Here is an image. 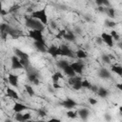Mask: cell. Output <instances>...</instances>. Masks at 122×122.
<instances>
[{"label":"cell","mask_w":122,"mask_h":122,"mask_svg":"<svg viewBox=\"0 0 122 122\" xmlns=\"http://www.w3.org/2000/svg\"><path fill=\"white\" fill-rule=\"evenodd\" d=\"M115 86H116V88H117V89H118L119 91H122V84L118 83V84H116Z\"/></svg>","instance_id":"obj_41"},{"label":"cell","mask_w":122,"mask_h":122,"mask_svg":"<svg viewBox=\"0 0 122 122\" xmlns=\"http://www.w3.org/2000/svg\"><path fill=\"white\" fill-rule=\"evenodd\" d=\"M51 121H60L59 119H56V118H52V119H51Z\"/></svg>","instance_id":"obj_42"},{"label":"cell","mask_w":122,"mask_h":122,"mask_svg":"<svg viewBox=\"0 0 122 122\" xmlns=\"http://www.w3.org/2000/svg\"><path fill=\"white\" fill-rule=\"evenodd\" d=\"M10 67H11L12 70H21V69H24V67H23L20 59L15 54L12 55L11 58H10Z\"/></svg>","instance_id":"obj_10"},{"label":"cell","mask_w":122,"mask_h":122,"mask_svg":"<svg viewBox=\"0 0 122 122\" xmlns=\"http://www.w3.org/2000/svg\"><path fill=\"white\" fill-rule=\"evenodd\" d=\"M25 91L27 92V93L30 96H34L35 95V92H34V90H33V88H32L31 85H29V84L25 85Z\"/></svg>","instance_id":"obj_29"},{"label":"cell","mask_w":122,"mask_h":122,"mask_svg":"<svg viewBox=\"0 0 122 122\" xmlns=\"http://www.w3.org/2000/svg\"><path fill=\"white\" fill-rule=\"evenodd\" d=\"M31 118V114L27 112V113H22V112H17L14 115V119L16 121L19 122H25V121H29Z\"/></svg>","instance_id":"obj_13"},{"label":"cell","mask_w":122,"mask_h":122,"mask_svg":"<svg viewBox=\"0 0 122 122\" xmlns=\"http://www.w3.org/2000/svg\"><path fill=\"white\" fill-rule=\"evenodd\" d=\"M110 34H111V36L112 37L113 40H115V41H119V40H120V35H119V33H118L116 30H112Z\"/></svg>","instance_id":"obj_31"},{"label":"cell","mask_w":122,"mask_h":122,"mask_svg":"<svg viewBox=\"0 0 122 122\" xmlns=\"http://www.w3.org/2000/svg\"><path fill=\"white\" fill-rule=\"evenodd\" d=\"M70 63L67 61V60H65V59H61V60H59V61H57V67L59 68V69H61V70H63L66 66H68Z\"/></svg>","instance_id":"obj_30"},{"label":"cell","mask_w":122,"mask_h":122,"mask_svg":"<svg viewBox=\"0 0 122 122\" xmlns=\"http://www.w3.org/2000/svg\"><path fill=\"white\" fill-rule=\"evenodd\" d=\"M7 12L4 10V9H3V6H2V3H1V1H0V14L1 15H5Z\"/></svg>","instance_id":"obj_39"},{"label":"cell","mask_w":122,"mask_h":122,"mask_svg":"<svg viewBox=\"0 0 122 122\" xmlns=\"http://www.w3.org/2000/svg\"><path fill=\"white\" fill-rule=\"evenodd\" d=\"M19 9V6L18 5H14V6H12L10 9V12H13L14 10H17Z\"/></svg>","instance_id":"obj_38"},{"label":"cell","mask_w":122,"mask_h":122,"mask_svg":"<svg viewBox=\"0 0 122 122\" xmlns=\"http://www.w3.org/2000/svg\"><path fill=\"white\" fill-rule=\"evenodd\" d=\"M37 113H38V115L39 116H46L47 115V111L45 110V109H39L38 111H37Z\"/></svg>","instance_id":"obj_35"},{"label":"cell","mask_w":122,"mask_h":122,"mask_svg":"<svg viewBox=\"0 0 122 122\" xmlns=\"http://www.w3.org/2000/svg\"><path fill=\"white\" fill-rule=\"evenodd\" d=\"M29 109H30V107H28L27 105H25V104H23L21 102H15L13 104V106H12V111L15 113H17V112H25V111H27Z\"/></svg>","instance_id":"obj_12"},{"label":"cell","mask_w":122,"mask_h":122,"mask_svg":"<svg viewBox=\"0 0 122 122\" xmlns=\"http://www.w3.org/2000/svg\"><path fill=\"white\" fill-rule=\"evenodd\" d=\"M100 38H101L102 42H103L104 44H106L108 47H110V48L113 47V39H112V37L111 36V34H110V33H108V32H105V31H104V32H102V33H101Z\"/></svg>","instance_id":"obj_9"},{"label":"cell","mask_w":122,"mask_h":122,"mask_svg":"<svg viewBox=\"0 0 122 122\" xmlns=\"http://www.w3.org/2000/svg\"><path fill=\"white\" fill-rule=\"evenodd\" d=\"M106 23V26L107 27H109V28H113V27H115V22H113V21H106L105 22Z\"/></svg>","instance_id":"obj_36"},{"label":"cell","mask_w":122,"mask_h":122,"mask_svg":"<svg viewBox=\"0 0 122 122\" xmlns=\"http://www.w3.org/2000/svg\"><path fill=\"white\" fill-rule=\"evenodd\" d=\"M47 52L50 53L52 57H57V56H59V49H58V46L51 45V46L48 47Z\"/></svg>","instance_id":"obj_21"},{"label":"cell","mask_w":122,"mask_h":122,"mask_svg":"<svg viewBox=\"0 0 122 122\" xmlns=\"http://www.w3.org/2000/svg\"><path fill=\"white\" fill-rule=\"evenodd\" d=\"M98 76L102 79H109L112 77V71L106 68H101L98 71Z\"/></svg>","instance_id":"obj_16"},{"label":"cell","mask_w":122,"mask_h":122,"mask_svg":"<svg viewBox=\"0 0 122 122\" xmlns=\"http://www.w3.org/2000/svg\"><path fill=\"white\" fill-rule=\"evenodd\" d=\"M64 78V76H63V74L60 72V71H56V72H54L53 74H52V76H51V80H52V82H58L60 79H63Z\"/></svg>","instance_id":"obj_28"},{"label":"cell","mask_w":122,"mask_h":122,"mask_svg":"<svg viewBox=\"0 0 122 122\" xmlns=\"http://www.w3.org/2000/svg\"><path fill=\"white\" fill-rule=\"evenodd\" d=\"M9 24L7 23H1L0 24V37L2 39H6L8 35V29H9Z\"/></svg>","instance_id":"obj_19"},{"label":"cell","mask_w":122,"mask_h":122,"mask_svg":"<svg viewBox=\"0 0 122 122\" xmlns=\"http://www.w3.org/2000/svg\"><path fill=\"white\" fill-rule=\"evenodd\" d=\"M111 71L116 73L119 76H122V67L119 65H112L111 67Z\"/></svg>","instance_id":"obj_26"},{"label":"cell","mask_w":122,"mask_h":122,"mask_svg":"<svg viewBox=\"0 0 122 122\" xmlns=\"http://www.w3.org/2000/svg\"><path fill=\"white\" fill-rule=\"evenodd\" d=\"M59 49V56H65L69 58H75V54L72 51V50L66 44H62L58 46Z\"/></svg>","instance_id":"obj_3"},{"label":"cell","mask_w":122,"mask_h":122,"mask_svg":"<svg viewBox=\"0 0 122 122\" xmlns=\"http://www.w3.org/2000/svg\"><path fill=\"white\" fill-rule=\"evenodd\" d=\"M104 12L112 19L114 18V16H115V10L112 7H105L104 8Z\"/></svg>","instance_id":"obj_25"},{"label":"cell","mask_w":122,"mask_h":122,"mask_svg":"<svg viewBox=\"0 0 122 122\" xmlns=\"http://www.w3.org/2000/svg\"><path fill=\"white\" fill-rule=\"evenodd\" d=\"M97 7H111V3L109 0H94Z\"/></svg>","instance_id":"obj_27"},{"label":"cell","mask_w":122,"mask_h":122,"mask_svg":"<svg viewBox=\"0 0 122 122\" xmlns=\"http://www.w3.org/2000/svg\"><path fill=\"white\" fill-rule=\"evenodd\" d=\"M65 31H66V30H59V32L56 34V37H57V38H63V35H64Z\"/></svg>","instance_id":"obj_37"},{"label":"cell","mask_w":122,"mask_h":122,"mask_svg":"<svg viewBox=\"0 0 122 122\" xmlns=\"http://www.w3.org/2000/svg\"><path fill=\"white\" fill-rule=\"evenodd\" d=\"M1 105H2V103H1V98H0V108H1Z\"/></svg>","instance_id":"obj_43"},{"label":"cell","mask_w":122,"mask_h":122,"mask_svg":"<svg viewBox=\"0 0 122 122\" xmlns=\"http://www.w3.org/2000/svg\"><path fill=\"white\" fill-rule=\"evenodd\" d=\"M96 93L98 94L99 97H101V98H106V97L109 95V91H108L107 89L103 88V87H100V88L97 89Z\"/></svg>","instance_id":"obj_24"},{"label":"cell","mask_w":122,"mask_h":122,"mask_svg":"<svg viewBox=\"0 0 122 122\" xmlns=\"http://www.w3.org/2000/svg\"><path fill=\"white\" fill-rule=\"evenodd\" d=\"M30 15L35 19H38L44 26L49 25V16L47 13V8L46 7H43L40 10H36L31 11Z\"/></svg>","instance_id":"obj_1"},{"label":"cell","mask_w":122,"mask_h":122,"mask_svg":"<svg viewBox=\"0 0 122 122\" xmlns=\"http://www.w3.org/2000/svg\"><path fill=\"white\" fill-rule=\"evenodd\" d=\"M8 81L9 83L10 84L11 87L13 88H18L19 87V77L17 74H14V73H10L8 75Z\"/></svg>","instance_id":"obj_11"},{"label":"cell","mask_w":122,"mask_h":122,"mask_svg":"<svg viewBox=\"0 0 122 122\" xmlns=\"http://www.w3.org/2000/svg\"><path fill=\"white\" fill-rule=\"evenodd\" d=\"M74 54H75V58H77V59H79V60H85V59L88 58V52H87L86 51L82 50V49L77 50V51L74 52Z\"/></svg>","instance_id":"obj_22"},{"label":"cell","mask_w":122,"mask_h":122,"mask_svg":"<svg viewBox=\"0 0 122 122\" xmlns=\"http://www.w3.org/2000/svg\"><path fill=\"white\" fill-rule=\"evenodd\" d=\"M63 38L69 42H73L75 40V33L72 31V30H66L64 35H63Z\"/></svg>","instance_id":"obj_20"},{"label":"cell","mask_w":122,"mask_h":122,"mask_svg":"<svg viewBox=\"0 0 122 122\" xmlns=\"http://www.w3.org/2000/svg\"><path fill=\"white\" fill-rule=\"evenodd\" d=\"M33 46L34 48L40 51V52H47V50H48V46H47V43L46 41H40V42H33Z\"/></svg>","instance_id":"obj_14"},{"label":"cell","mask_w":122,"mask_h":122,"mask_svg":"<svg viewBox=\"0 0 122 122\" xmlns=\"http://www.w3.org/2000/svg\"><path fill=\"white\" fill-rule=\"evenodd\" d=\"M81 85H82V88H84V89H90V87L92 86V84L90 83V81L87 80V79H82Z\"/></svg>","instance_id":"obj_32"},{"label":"cell","mask_w":122,"mask_h":122,"mask_svg":"<svg viewBox=\"0 0 122 122\" xmlns=\"http://www.w3.org/2000/svg\"><path fill=\"white\" fill-rule=\"evenodd\" d=\"M67 116L70 118H75L77 116V112H72L71 110H69V112H67Z\"/></svg>","instance_id":"obj_34"},{"label":"cell","mask_w":122,"mask_h":122,"mask_svg":"<svg viewBox=\"0 0 122 122\" xmlns=\"http://www.w3.org/2000/svg\"><path fill=\"white\" fill-rule=\"evenodd\" d=\"M29 37L33 40V42H40V41H45L44 35H43V30H29Z\"/></svg>","instance_id":"obj_5"},{"label":"cell","mask_w":122,"mask_h":122,"mask_svg":"<svg viewBox=\"0 0 122 122\" xmlns=\"http://www.w3.org/2000/svg\"><path fill=\"white\" fill-rule=\"evenodd\" d=\"M76 112H77V115L83 120H87L90 115V111L87 108H80L76 111Z\"/></svg>","instance_id":"obj_17"},{"label":"cell","mask_w":122,"mask_h":122,"mask_svg":"<svg viewBox=\"0 0 122 122\" xmlns=\"http://www.w3.org/2000/svg\"><path fill=\"white\" fill-rule=\"evenodd\" d=\"M25 25L29 30H44L45 26L38 20L30 15L25 16Z\"/></svg>","instance_id":"obj_2"},{"label":"cell","mask_w":122,"mask_h":122,"mask_svg":"<svg viewBox=\"0 0 122 122\" xmlns=\"http://www.w3.org/2000/svg\"><path fill=\"white\" fill-rule=\"evenodd\" d=\"M63 72L68 76V77H71V76H73V75H75L76 73L74 72V71H73V69L71 68V63L68 65V66H66L63 70Z\"/></svg>","instance_id":"obj_23"},{"label":"cell","mask_w":122,"mask_h":122,"mask_svg":"<svg viewBox=\"0 0 122 122\" xmlns=\"http://www.w3.org/2000/svg\"><path fill=\"white\" fill-rule=\"evenodd\" d=\"M71 68L73 69V71H74V72L76 74H82L83 73L85 65H84V63H83L82 60H79L78 59L77 61H75L73 63H71Z\"/></svg>","instance_id":"obj_8"},{"label":"cell","mask_w":122,"mask_h":122,"mask_svg":"<svg viewBox=\"0 0 122 122\" xmlns=\"http://www.w3.org/2000/svg\"><path fill=\"white\" fill-rule=\"evenodd\" d=\"M89 102H90V104H92V105H95V104L97 103V100L94 99V98H90V99H89Z\"/></svg>","instance_id":"obj_40"},{"label":"cell","mask_w":122,"mask_h":122,"mask_svg":"<svg viewBox=\"0 0 122 122\" xmlns=\"http://www.w3.org/2000/svg\"><path fill=\"white\" fill-rule=\"evenodd\" d=\"M13 51H14V54H15L19 59H21V60H29V58H30L29 54H28L27 52H25L24 51L20 50V49L15 48V49L13 50Z\"/></svg>","instance_id":"obj_18"},{"label":"cell","mask_w":122,"mask_h":122,"mask_svg":"<svg viewBox=\"0 0 122 122\" xmlns=\"http://www.w3.org/2000/svg\"><path fill=\"white\" fill-rule=\"evenodd\" d=\"M6 95L9 98H11V99H14V100H19V98H20L18 92L12 88H7L6 89Z\"/></svg>","instance_id":"obj_15"},{"label":"cell","mask_w":122,"mask_h":122,"mask_svg":"<svg viewBox=\"0 0 122 122\" xmlns=\"http://www.w3.org/2000/svg\"><path fill=\"white\" fill-rule=\"evenodd\" d=\"M81 81H82V78H81L80 76H76V74L73 75V76H71V77H69V78H68V83H69V85H71V86L72 87V89L75 90V91H79V90L82 89Z\"/></svg>","instance_id":"obj_4"},{"label":"cell","mask_w":122,"mask_h":122,"mask_svg":"<svg viewBox=\"0 0 122 122\" xmlns=\"http://www.w3.org/2000/svg\"><path fill=\"white\" fill-rule=\"evenodd\" d=\"M101 60H102L104 63L109 64V63H111V55H109V54H102Z\"/></svg>","instance_id":"obj_33"},{"label":"cell","mask_w":122,"mask_h":122,"mask_svg":"<svg viewBox=\"0 0 122 122\" xmlns=\"http://www.w3.org/2000/svg\"><path fill=\"white\" fill-rule=\"evenodd\" d=\"M27 78L29 80L30 83L33 84V85H38L40 83V80H39V75L37 73L36 71L34 70H30V68L28 69V73H27Z\"/></svg>","instance_id":"obj_6"},{"label":"cell","mask_w":122,"mask_h":122,"mask_svg":"<svg viewBox=\"0 0 122 122\" xmlns=\"http://www.w3.org/2000/svg\"><path fill=\"white\" fill-rule=\"evenodd\" d=\"M60 105L64 108V109H67V110H72V109H74L78 104H77V102L75 101V100H73L72 98H66V99H64L63 101H61L60 102Z\"/></svg>","instance_id":"obj_7"}]
</instances>
